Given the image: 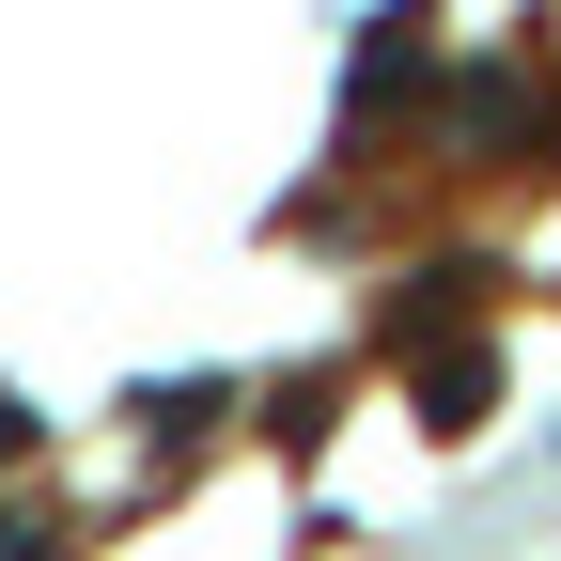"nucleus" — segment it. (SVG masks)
Listing matches in <instances>:
<instances>
[{
    "label": "nucleus",
    "mask_w": 561,
    "mask_h": 561,
    "mask_svg": "<svg viewBox=\"0 0 561 561\" xmlns=\"http://www.w3.org/2000/svg\"><path fill=\"white\" fill-rule=\"evenodd\" d=\"M0 561H47V530H32V515H0Z\"/></svg>",
    "instance_id": "2"
},
{
    "label": "nucleus",
    "mask_w": 561,
    "mask_h": 561,
    "mask_svg": "<svg viewBox=\"0 0 561 561\" xmlns=\"http://www.w3.org/2000/svg\"><path fill=\"white\" fill-rule=\"evenodd\" d=\"M483 390H500V359L468 343V359H437V375H421V421H483Z\"/></svg>",
    "instance_id": "1"
}]
</instances>
